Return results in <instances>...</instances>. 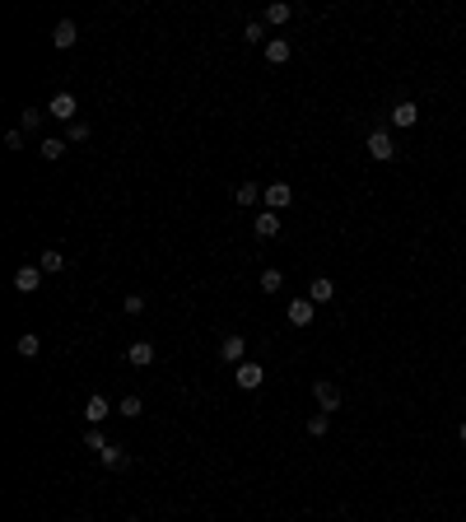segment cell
Wrapping results in <instances>:
<instances>
[{
  "label": "cell",
  "mask_w": 466,
  "mask_h": 522,
  "mask_svg": "<svg viewBox=\"0 0 466 522\" xmlns=\"http://www.w3.org/2000/svg\"><path fill=\"white\" fill-rule=\"evenodd\" d=\"M326 429H331V415H326V411H317V415L308 420V433H312V438H322Z\"/></svg>",
  "instance_id": "obj_22"
},
{
  "label": "cell",
  "mask_w": 466,
  "mask_h": 522,
  "mask_svg": "<svg viewBox=\"0 0 466 522\" xmlns=\"http://www.w3.org/2000/svg\"><path fill=\"white\" fill-rule=\"evenodd\" d=\"M75 112H79V103H75V93H66V89H61V93H52V103H47V117H56V122H79V117H75Z\"/></svg>",
  "instance_id": "obj_2"
},
{
  "label": "cell",
  "mask_w": 466,
  "mask_h": 522,
  "mask_svg": "<svg viewBox=\"0 0 466 522\" xmlns=\"http://www.w3.org/2000/svg\"><path fill=\"white\" fill-rule=\"evenodd\" d=\"M252 229H256V238H275V234H280V215H275V210H261V215L252 220Z\"/></svg>",
  "instance_id": "obj_12"
},
{
  "label": "cell",
  "mask_w": 466,
  "mask_h": 522,
  "mask_svg": "<svg viewBox=\"0 0 466 522\" xmlns=\"http://www.w3.org/2000/svg\"><path fill=\"white\" fill-rule=\"evenodd\" d=\"M261 200H266V210L280 215V210H289V205H294V187H289V182H271Z\"/></svg>",
  "instance_id": "obj_4"
},
{
  "label": "cell",
  "mask_w": 466,
  "mask_h": 522,
  "mask_svg": "<svg viewBox=\"0 0 466 522\" xmlns=\"http://www.w3.org/2000/svg\"><path fill=\"white\" fill-rule=\"evenodd\" d=\"M266 61H271V66H285V61H289V38H271V42H266Z\"/></svg>",
  "instance_id": "obj_17"
},
{
  "label": "cell",
  "mask_w": 466,
  "mask_h": 522,
  "mask_svg": "<svg viewBox=\"0 0 466 522\" xmlns=\"http://www.w3.org/2000/svg\"><path fill=\"white\" fill-rule=\"evenodd\" d=\"M38 126H42V112H38V108H28V112L19 117V131H38Z\"/></svg>",
  "instance_id": "obj_25"
},
{
  "label": "cell",
  "mask_w": 466,
  "mask_h": 522,
  "mask_svg": "<svg viewBox=\"0 0 466 522\" xmlns=\"http://www.w3.org/2000/svg\"><path fill=\"white\" fill-rule=\"evenodd\" d=\"M233 382H238V387H243V392H256V387H261V382H266V368L256 364V359H243V364L233 368Z\"/></svg>",
  "instance_id": "obj_3"
},
{
  "label": "cell",
  "mask_w": 466,
  "mask_h": 522,
  "mask_svg": "<svg viewBox=\"0 0 466 522\" xmlns=\"http://www.w3.org/2000/svg\"><path fill=\"white\" fill-rule=\"evenodd\" d=\"M38 266H42V276H61V271H66V256L56 252V247H47V252L38 256Z\"/></svg>",
  "instance_id": "obj_15"
},
{
  "label": "cell",
  "mask_w": 466,
  "mask_h": 522,
  "mask_svg": "<svg viewBox=\"0 0 466 522\" xmlns=\"http://www.w3.org/2000/svg\"><path fill=\"white\" fill-rule=\"evenodd\" d=\"M108 415H112V401L103 397V392H93V397L84 401V420H89V424H103Z\"/></svg>",
  "instance_id": "obj_8"
},
{
  "label": "cell",
  "mask_w": 466,
  "mask_h": 522,
  "mask_svg": "<svg viewBox=\"0 0 466 522\" xmlns=\"http://www.w3.org/2000/svg\"><path fill=\"white\" fill-rule=\"evenodd\" d=\"M38 149H42V159H52V164H56V159L66 154V140H61V135H47V140L38 144Z\"/></svg>",
  "instance_id": "obj_18"
},
{
  "label": "cell",
  "mask_w": 466,
  "mask_h": 522,
  "mask_svg": "<svg viewBox=\"0 0 466 522\" xmlns=\"http://www.w3.org/2000/svg\"><path fill=\"white\" fill-rule=\"evenodd\" d=\"M280 289H285V276H280L275 266L261 271V294H280Z\"/></svg>",
  "instance_id": "obj_20"
},
{
  "label": "cell",
  "mask_w": 466,
  "mask_h": 522,
  "mask_svg": "<svg viewBox=\"0 0 466 522\" xmlns=\"http://www.w3.org/2000/svg\"><path fill=\"white\" fill-rule=\"evenodd\" d=\"M5 149H23V131H5Z\"/></svg>",
  "instance_id": "obj_30"
},
{
  "label": "cell",
  "mask_w": 466,
  "mask_h": 522,
  "mask_svg": "<svg viewBox=\"0 0 466 522\" xmlns=\"http://www.w3.org/2000/svg\"><path fill=\"white\" fill-rule=\"evenodd\" d=\"M289 14H294V10H289L285 0H275V5L266 10V23H289Z\"/></svg>",
  "instance_id": "obj_24"
},
{
  "label": "cell",
  "mask_w": 466,
  "mask_h": 522,
  "mask_svg": "<svg viewBox=\"0 0 466 522\" xmlns=\"http://www.w3.org/2000/svg\"><path fill=\"white\" fill-rule=\"evenodd\" d=\"M38 285H42V266H33V261H28V266L14 271V289H19V294H33Z\"/></svg>",
  "instance_id": "obj_7"
},
{
  "label": "cell",
  "mask_w": 466,
  "mask_h": 522,
  "mask_svg": "<svg viewBox=\"0 0 466 522\" xmlns=\"http://www.w3.org/2000/svg\"><path fill=\"white\" fill-rule=\"evenodd\" d=\"M117 411H122V415H131V420H140V411H144V401H140V397H126V401H122V406H117Z\"/></svg>",
  "instance_id": "obj_28"
},
{
  "label": "cell",
  "mask_w": 466,
  "mask_h": 522,
  "mask_svg": "<svg viewBox=\"0 0 466 522\" xmlns=\"http://www.w3.org/2000/svg\"><path fill=\"white\" fill-rule=\"evenodd\" d=\"M103 467H112V471H122L126 467V453H122V448H117V443H108V448H103Z\"/></svg>",
  "instance_id": "obj_19"
},
{
  "label": "cell",
  "mask_w": 466,
  "mask_h": 522,
  "mask_svg": "<svg viewBox=\"0 0 466 522\" xmlns=\"http://www.w3.org/2000/svg\"><path fill=\"white\" fill-rule=\"evenodd\" d=\"M457 433H462V443H466V420H462V429H457Z\"/></svg>",
  "instance_id": "obj_31"
},
{
  "label": "cell",
  "mask_w": 466,
  "mask_h": 522,
  "mask_svg": "<svg viewBox=\"0 0 466 522\" xmlns=\"http://www.w3.org/2000/svg\"><path fill=\"white\" fill-rule=\"evenodd\" d=\"M415 122H420V108H415L411 98L392 108V126H401V131H406V126H415Z\"/></svg>",
  "instance_id": "obj_11"
},
{
  "label": "cell",
  "mask_w": 466,
  "mask_h": 522,
  "mask_svg": "<svg viewBox=\"0 0 466 522\" xmlns=\"http://www.w3.org/2000/svg\"><path fill=\"white\" fill-rule=\"evenodd\" d=\"M66 140L70 144H84V140H89V122H70L66 126Z\"/></svg>",
  "instance_id": "obj_23"
},
{
  "label": "cell",
  "mask_w": 466,
  "mask_h": 522,
  "mask_svg": "<svg viewBox=\"0 0 466 522\" xmlns=\"http://www.w3.org/2000/svg\"><path fill=\"white\" fill-rule=\"evenodd\" d=\"M312 312H317V303H312V299H289V327H308Z\"/></svg>",
  "instance_id": "obj_9"
},
{
  "label": "cell",
  "mask_w": 466,
  "mask_h": 522,
  "mask_svg": "<svg viewBox=\"0 0 466 522\" xmlns=\"http://www.w3.org/2000/svg\"><path fill=\"white\" fill-rule=\"evenodd\" d=\"M312 397H317V406H322V411L326 415H331V411H341V387H336V382H312Z\"/></svg>",
  "instance_id": "obj_5"
},
{
  "label": "cell",
  "mask_w": 466,
  "mask_h": 522,
  "mask_svg": "<svg viewBox=\"0 0 466 522\" xmlns=\"http://www.w3.org/2000/svg\"><path fill=\"white\" fill-rule=\"evenodd\" d=\"M308 299H312V303H331V299H336V285H331L326 276H317V280L308 285Z\"/></svg>",
  "instance_id": "obj_14"
},
{
  "label": "cell",
  "mask_w": 466,
  "mask_h": 522,
  "mask_svg": "<svg viewBox=\"0 0 466 522\" xmlns=\"http://www.w3.org/2000/svg\"><path fill=\"white\" fill-rule=\"evenodd\" d=\"M14 350H19V355H23V359H33V355H38V350H42V341H38V336H33V331H28V336H19V341H14Z\"/></svg>",
  "instance_id": "obj_21"
},
{
  "label": "cell",
  "mask_w": 466,
  "mask_h": 522,
  "mask_svg": "<svg viewBox=\"0 0 466 522\" xmlns=\"http://www.w3.org/2000/svg\"><path fill=\"white\" fill-rule=\"evenodd\" d=\"M220 355H224V364H243V355H247V341L243 336H224V345H220Z\"/></svg>",
  "instance_id": "obj_10"
},
{
  "label": "cell",
  "mask_w": 466,
  "mask_h": 522,
  "mask_svg": "<svg viewBox=\"0 0 466 522\" xmlns=\"http://www.w3.org/2000/svg\"><path fill=\"white\" fill-rule=\"evenodd\" d=\"M261 196H266V187H256V182H243V187L233 191V200H238V205H247V210H252Z\"/></svg>",
  "instance_id": "obj_16"
},
{
  "label": "cell",
  "mask_w": 466,
  "mask_h": 522,
  "mask_svg": "<svg viewBox=\"0 0 466 522\" xmlns=\"http://www.w3.org/2000/svg\"><path fill=\"white\" fill-rule=\"evenodd\" d=\"M243 38H252V42H261V38H266V19H247Z\"/></svg>",
  "instance_id": "obj_27"
},
{
  "label": "cell",
  "mask_w": 466,
  "mask_h": 522,
  "mask_svg": "<svg viewBox=\"0 0 466 522\" xmlns=\"http://www.w3.org/2000/svg\"><path fill=\"white\" fill-rule=\"evenodd\" d=\"M84 448H93V453H103V448H108V438H103V429H89V433H84Z\"/></svg>",
  "instance_id": "obj_29"
},
{
  "label": "cell",
  "mask_w": 466,
  "mask_h": 522,
  "mask_svg": "<svg viewBox=\"0 0 466 522\" xmlns=\"http://www.w3.org/2000/svg\"><path fill=\"white\" fill-rule=\"evenodd\" d=\"M364 149H368V159H377V164H387V159H397V140H392V131H368Z\"/></svg>",
  "instance_id": "obj_1"
},
{
  "label": "cell",
  "mask_w": 466,
  "mask_h": 522,
  "mask_svg": "<svg viewBox=\"0 0 466 522\" xmlns=\"http://www.w3.org/2000/svg\"><path fill=\"white\" fill-rule=\"evenodd\" d=\"M144 303H149L144 294H126V299H122V312H131V317H135V312H144Z\"/></svg>",
  "instance_id": "obj_26"
},
{
  "label": "cell",
  "mask_w": 466,
  "mask_h": 522,
  "mask_svg": "<svg viewBox=\"0 0 466 522\" xmlns=\"http://www.w3.org/2000/svg\"><path fill=\"white\" fill-rule=\"evenodd\" d=\"M126 359H131L135 368H149V364H154V345H149V341H135L131 350H126Z\"/></svg>",
  "instance_id": "obj_13"
},
{
  "label": "cell",
  "mask_w": 466,
  "mask_h": 522,
  "mask_svg": "<svg viewBox=\"0 0 466 522\" xmlns=\"http://www.w3.org/2000/svg\"><path fill=\"white\" fill-rule=\"evenodd\" d=\"M75 42H79V28H75V19H61V23L52 28V47H56V52H70Z\"/></svg>",
  "instance_id": "obj_6"
}]
</instances>
